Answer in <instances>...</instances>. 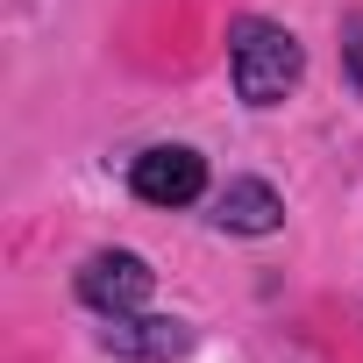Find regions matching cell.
<instances>
[{
	"label": "cell",
	"instance_id": "obj_1",
	"mask_svg": "<svg viewBox=\"0 0 363 363\" xmlns=\"http://www.w3.org/2000/svg\"><path fill=\"white\" fill-rule=\"evenodd\" d=\"M228 79H235V100L242 107H285L306 79V50L285 22H264V15H235L228 22Z\"/></svg>",
	"mask_w": 363,
	"mask_h": 363
},
{
	"label": "cell",
	"instance_id": "obj_2",
	"mask_svg": "<svg viewBox=\"0 0 363 363\" xmlns=\"http://www.w3.org/2000/svg\"><path fill=\"white\" fill-rule=\"evenodd\" d=\"M128 193L143 207H193L207 193V157L186 143H150L143 157H128Z\"/></svg>",
	"mask_w": 363,
	"mask_h": 363
},
{
	"label": "cell",
	"instance_id": "obj_3",
	"mask_svg": "<svg viewBox=\"0 0 363 363\" xmlns=\"http://www.w3.org/2000/svg\"><path fill=\"white\" fill-rule=\"evenodd\" d=\"M150 285H157V271L135 257V250H93L86 264H79V299L107 320V313H135L143 299H150Z\"/></svg>",
	"mask_w": 363,
	"mask_h": 363
},
{
	"label": "cell",
	"instance_id": "obj_4",
	"mask_svg": "<svg viewBox=\"0 0 363 363\" xmlns=\"http://www.w3.org/2000/svg\"><path fill=\"white\" fill-rule=\"evenodd\" d=\"M100 349L107 356H128V363H178L193 349V328L186 320H171V313H107L100 328Z\"/></svg>",
	"mask_w": 363,
	"mask_h": 363
},
{
	"label": "cell",
	"instance_id": "obj_5",
	"mask_svg": "<svg viewBox=\"0 0 363 363\" xmlns=\"http://www.w3.org/2000/svg\"><path fill=\"white\" fill-rule=\"evenodd\" d=\"M214 228H228V235H278L285 228V200L264 186V178H228L214 193Z\"/></svg>",
	"mask_w": 363,
	"mask_h": 363
},
{
	"label": "cell",
	"instance_id": "obj_6",
	"mask_svg": "<svg viewBox=\"0 0 363 363\" xmlns=\"http://www.w3.org/2000/svg\"><path fill=\"white\" fill-rule=\"evenodd\" d=\"M342 72H349V86L363 93V15L342 22Z\"/></svg>",
	"mask_w": 363,
	"mask_h": 363
}]
</instances>
